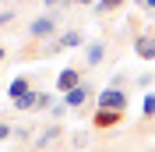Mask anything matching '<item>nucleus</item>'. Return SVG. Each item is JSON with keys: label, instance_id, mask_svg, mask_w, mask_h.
<instances>
[{"label": "nucleus", "instance_id": "4", "mask_svg": "<svg viewBox=\"0 0 155 152\" xmlns=\"http://www.w3.org/2000/svg\"><path fill=\"white\" fill-rule=\"evenodd\" d=\"M120 120H124V110H95V113H92V127H99V131L116 127Z\"/></svg>", "mask_w": 155, "mask_h": 152}, {"label": "nucleus", "instance_id": "18", "mask_svg": "<svg viewBox=\"0 0 155 152\" xmlns=\"http://www.w3.org/2000/svg\"><path fill=\"white\" fill-rule=\"evenodd\" d=\"M49 113L57 117V120H64V113H67V103H57V106H53V110H49Z\"/></svg>", "mask_w": 155, "mask_h": 152}, {"label": "nucleus", "instance_id": "24", "mask_svg": "<svg viewBox=\"0 0 155 152\" xmlns=\"http://www.w3.org/2000/svg\"><path fill=\"white\" fill-rule=\"evenodd\" d=\"M4 53H7V50H4V46H0V60H4Z\"/></svg>", "mask_w": 155, "mask_h": 152}, {"label": "nucleus", "instance_id": "8", "mask_svg": "<svg viewBox=\"0 0 155 152\" xmlns=\"http://www.w3.org/2000/svg\"><path fill=\"white\" fill-rule=\"evenodd\" d=\"M78 85H81V71H78V67H64V71H60V78H57V88L67 95L71 88H78Z\"/></svg>", "mask_w": 155, "mask_h": 152}, {"label": "nucleus", "instance_id": "22", "mask_svg": "<svg viewBox=\"0 0 155 152\" xmlns=\"http://www.w3.org/2000/svg\"><path fill=\"white\" fill-rule=\"evenodd\" d=\"M74 4H81V7H95L99 0H74Z\"/></svg>", "mask_w": 155, "mask_h": 152}, {"label": "nucleus", "instance_id": "14", "mask_svg": "<svg viewBox=\"0 0 155 152\" xmlns=\"http://www.w3.org/2000/svg\"><path fill=\"white\" fill-rule=\"evenodd\" d=\"M42 4H46L49 11H64V7H71V4H74V0H42Z\"/></svg>", "mask_w": 155, "mask_h": 152}, {"label": "nucleus", "instance_id": "10", "mask_svg": "<svg viewBox=\"0 0 155 152\" xmlns=\"http://www.w3.org/2000/svg\"><path fill=\"white\" fill-rule=\"evenodd\" d=\"M60 46H64V50H74V46H81V43H85V36H81V32H78V29H67V32H60Z\"/></svg>", "mask_w": 155, "mask_h": 152}, {"label": "nucleus", "instance_id": "16", "mask_svg": "<svg viewBox=\"0 0 155 152\" xmlns=\"http://www.w3.org/2000/svg\"><path fill=\"white\" fill-rule=\"evenodd\" d=\"M109 85H116V88H124V85H127V74H124V71H116V74L109 78Z\"/></svg>", "mask_w": 155, "mask_h": 152}, {"label": "nucleus", "instance_id": "20", "mask_svg": "<svg viewBox=\"0 0 155 152\" xmlns=\"http://www.w3.org/2000/svg\"><path fill=\"white\" fill-rule=\"evenodd\" d=\"M11 21H14V11H0V29H4V25H11Z\"/></svg>", "mask_w": 155, "mask_h": 152}, {"label": "nucleus", "instance_id": "21", "mask_svg": "<svg viewBox=\"0 0 155 152\" xmlns=\"http://www.w3.org/2000/svg\"><path fill=\"white\" fill-rule=\"evenodd\" d=\"M152 81H155V74H141V78H137V85H141V88H148Z\"/></svg>", "mask_w": 155, "mask_h": 152}, {"label": "nucleus", "instance_id": "2", "mask_svg": "<svg viewBox=\"0 0 155 152\" xmlns=\"http://www.w3.org/2000/svg\"><path fill=\"white\" fill-rule=\"evenodd\" d=\"M57 14H60V11H53V14H39V18H32V25H28V36H32V39H49L53 32H57Z\"/></svg>", "mask_w": 155, "mask_h": 152}, {"label": "nucleus", "instance_id": "23", "mask_svg": "<svg viewBox=\"0 0 155 152\" xmlns=\"http://www.w3.org/2000/svg\"><path fill=\"white\" fill-rule=\"evenodd\" d=\"M134 4H141V7H145V4H148V0H134Z\"/></svg>", "mask_w": 155, "mask_h": 152}, {"label": "nucleus", "instance_id": "19", "mask_svg": "<svg viewBox=\"0 0 155 152\" xmlns=\"http://www.w3.org/2000/svg\"><path fill=\"white\" fill-rule=\"evenodd\" d=\"M14 138H18V142H28L32 131H28V127H14Z\"/></svg>", "mask_w": 155, "mask_h": 152}, {"label": "nucleus", "instance_id": "6", "mask_svg": "<svg viewBox=\"0 0 155 152\" xmlns=\"http://www.w3.org/2000/svg\"><path fill=\"white\" fill-rule=\"evenodd\" d=\"M102 60H106V43H102V39H92V43L85 46V64L88 67H99Z\"/></svg>", "mask_w": 155, "mask_h": 152}, {"label": "nucleus", "instance_id": "9", "mask_svg": "<svg viewBox=\"0 0 155 152\" xmlns=\"http://www.w3.org/2000/svg\"><path fill=\"white\" fill-rule=\"evenodd\" d=\"M25 92H32V78H14V81L7 85V95H11V103H14V99H21Z\"/></svg>", "mask_w": 155, "mask_h": 152}, {"label": "nucleus", "instance_id": "11", "mask_svg": "<svg viewBox=\"0 0 155 152\" xmlns=\"http://www.w3.org/2000/svg\"><path fill=\"white\" fill-rule=\"evenodd\" d=\"M14 110H39V92H25L21 99H14Z\"/></svg>", "mask_w": 155, "mask_h": 152}, {"label": "nucleus", "instance_id": "5", "mask_svg": "<svg viewBox=\"0 0 155 152\" xmlns=\"http://www.w3.org/2000/svg\"><path fill=\"white\" fill-rule=\"evenodd\" d=\"M134 53H137L141 60H155V36L137 32V36H134Z\"/></svg>", "mask_w": 155, "mask_h": 152}, {"label": "nucleus", "instance_id": "17", "mask_svg": "<svg viewBox=\"0 0 155 152\" xmlns=\"http://www.w3.org/2000/svg\"><path fill=\"white\" fill-rule=\"evenodd\" d=\"M11 134H14V127H11L7 120H0V142H4V138H11Z\"/></svg>", "mask_w": 155, "mask_h": 152}, {"label": "nucleus", "instance_id": "15", "mask_svg": "<svg viewBox=\"0 0 155 152\" xmlns=\"http://www.w3.org/2000/svg\"><path fill=\"white\" fill-rule=\"evenodd\" d=\"M71 145H74V149H85V145H88V134H85V131H78L74 138H71Z\"/></svg>", "mask_w": 155, "mask_h": 152}, {"label": "nucleus", "instance_id": "3", "mask_svg": "<svg viewBox=\"0 0 155 152\" xmlns=\"http://www.w3.org/2000/svg\"><path fill=\"white\" fill-rule=\"evenodd\" d=\"M88 99H92V85H88V81H81L78 88H71V92L64 95L67 110H81V106H88Z\"/></svg>", "mask_w": 155, "mask_h": 152}, {"label": "nucleus", "instance_id": "1", "mask_svg": "<svg viewBox=\"0 0 155 152\" xmlns=\"http://www.w3.org/2000/svg\"><path fill=\"white\" fill-rule=\"evenodd\" d=\"M99 110H127V88L106 85L99 92Z\"/></svg>", "mask_w": 155, "mask_h": 152}, {"label": "nucleus", "instance_id": "13", "mask_svg": "<svg viewBox=\"0 0 155 152\" xmlns=\"http://www.w3.org/2000/svg\"><path fill=\"white\" fill-rule=\"evenodd\" d=\"M141 113H145V120H152L155 117V92L145 95V103H141Z\"/></svg>", "mask_w": 155, "mask_h": 152}, {"label": "nucleus", "instance_id": "12", "mask_svg": "<svg viewBox=\"0 0 155 152\" xmlns=\"http://www.w3.org/2000/svg\"><path fill=\"white\" fill-rule=\"evenodd\" d=\"M127 0H99L95 4V14H109V11H120Z\"/></svg>", "mask_w": 155, "mask_h": 152}, {"label": "nucleus", "instance_id": "7", "mask_svg": "<svg viewBox=\"0 0 155 152\" xmlns=\"http://www.w3.org/2000/svg\"><path fill=\"white\" fill-rule=\"evenodd\" d=\"M57 138H64V127H60V124H49L46 131L39 134L35 142H32V152H39V149H49V145L57 142Z\"/></svg>", "mask_w": 155, "mask_h": 152}]
</instances>
